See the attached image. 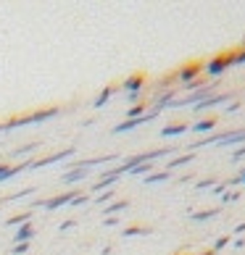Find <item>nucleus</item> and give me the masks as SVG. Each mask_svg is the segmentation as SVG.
<instances>
[{
    "instance_id": "nucleus-1",
    "label": "nucleus",
    "mask_w": 245,
    "mask_h": 255,
    "mask_svg": "<svg viewBox=\"0 0 245 255\" xmlns=\"http://www.w3.org/2000/svg\"><path fill=\"white\" fill-rule=\"evenodd\" d=\"M58 116V108H48V111H37L32 116H18L13 121H8V124H0V131H11L16 127H26V124H34V121H45V119H53Z\"/></svg>"
},
{
    "instance_id": "nucleus-2",
    "label": "nucleus",
    "mask_w": 245,
    "mask_h": 255,
    "mask_svg": "<svg viewBox=\"0 0 245 255\" xmlns=\"http://www.w3.org/2000/svg\"><path fill=\"white\" fill-rule=\"evenodd\" d=\"M227 69H230V66H227V55H216V58H211L209 63L203 66V74H206V77H222Z\"/></svg>"
},
{
    "instance_id": "nucleus-3",
    "label": "nucleus",
    "mask_w": 245,
    "mask_h": 255,
    "mask_svg": "<svg viewBox=\"0 0 245 255\" xmlns=\"http://www.w3.org/2000/svg\"><path fill=\"white\" fill-rule=\"evenodd\" d=\"M201 71H203V66L193 63V66H185V69L177 71L174 79H177V82H190V79H195V77H201Z\"/></svg>"
},
{
    "instance_id": "nucleus-4",
    "label": "nucleus",
    "mask_w": 245,
    "mask_h": 255,
    "mask_svg": "<svg viewBox=\"0 0 245 255\" xmlns=\"http://www.w3.org/2000/svg\"><path fill=\"white\" fill-rule=\"evenodd\" d=\"M74 197H79L77 190H71V192H66V195H58V197H50V200H45V208H48V211H53V208H58V205L71 203Z\"/></svg>"
},
{
    "instance_id": "nucleus-5",
    "label": "nucleus",
    "mask_w": 245,
    "mask_h": 255,
    "mask_svg": "<svg viewBox=\"0 0 245 255\" xmlns=\"http://www.w3.org/2000/svg\"><path fill=\"white\" fill-rule=\"evenodd\" d=\"M156 113H145V116H140V119H132V121H124V124H119L116 127V134H121V131H129V129H135V127H140V124H145V121H150Z\"/></svg>"
},
{
    "instance_id": "nucleus-6",
    "label": "nucleus",
    "mask_w": 245,
    "mask_h": 255,
    "mask_svg": "<svg viewBox=\"0 0 245 255\" xmlns=\"http://www.w3.org/2000/svg\"><path fill=\"white\" fill-rule=\"evenodd\" d=\"M74 153V150L69 147V150H63V153H55V155H50V158H42V160H34V163L29 166V168H40V166H50V163H55V160H61V158H69Z\"/></svg>"
},
{
    "instance_id": "nucleus-7",
    "label": "nucleus",
    "mask_w": 245,
    "mask_h": 255,
    "mask_svg": "<svg viewBox=\"0 0 245 255\" xmlns=\"http://www.w3.org/2000/svg\"><path fill=\"white\" fill-rule=\"evenodd\" d=\"M187 129H190V124H174V127H164L161 134L164 137H177V134H185Z\"/></svg>"
},
{
    "instance_id": "nucleus-8",
    "label": "nucleus",
    "mask_w": 245,
    "mask_h": 255,
    "mask_svg": "<svg viewBox=\"0 0 245 255\" xmlns=\"http://www.w3.org/2000/svg\"><path fill=\"white\" fill-rule=\"evenodd\" d=\"M143 87V77H129L127 82H124V90L127 92H132V95H137V90Z\"/></svg>"
},
{
    "instance_id": "nucleus-9",
    "label": "nucleus",
    "mask_w": 245,
    "mask_h": 255,
    "mask_svg": "<svg viewBox=\"0 0 245 255\" xmlns=\"http://www.w3.org/2000/svg\"><path fill=\"white\" fill-rule=\"evenodd\" d=\"M216 127V119H206V121H198V124H193L190 129L193 131H209V129H214Z\"/></svg>"
},
{
    "instance_id": "nucleus-10",
    "label": "nucleus",
    "mask_w": 245,
    "mask_h": 255,
    "mask_svg": "<svg viewBox=\"0 0 245 255\" xmlns=\"http://www.w3.org/2000/svg\"><path fill=\"white\" fill-rule=\"evenodd\" d=\"M32 234H34L32 224H24V226H21V232L16 234V240H18V242H29V237H32Z\"/></svg>"
},
{
    "instance_id": "nucleus-11",
    "label": "nucleus",
    "mask_w": 245,
    "mask_h": 255,
    "mask_svg": "<svg viewBox=\"0 0 245 255\" xmlns=\"http://www.w3.org/2000/svg\"><path fill=\"white\" fill-rule=\"evenodd\" d=\"M84 174H87V168H74L71 174L63 176V182H77V179H84Z\"/></svg>"
},
{
    "instance_id": "nucleus-12",
    "label": "nucleus",
    "mask_w": 245,
    "mask_h": 255,
    "mask_svg": "<svg viewBox=\"0 0 245 255\" xmlns=\"http://www.w3.org/2000/svg\"><path fill=\"white\" fill-rule=\"evenodd\" d=\"M240 63H245V50L235 53V55H227V66H240Z\"/></svg>"
},
{
    "instance_id": "nucleus-13",
    "label": "nucleus",
    "mask_w": 245,
    "mask_h": 255,
    "mask_svg": "<svg viewBox=\"0 0 245 255\" xmlns=\"http://www.w3.org/2000/svg\"><path fill=\"white\" fill-rule=\"evenodd\" d=\"M124 208H129V203L119 200V203H114V205H108V208H106V213L111 216V213H119V211H124Z\"/></svg>"
},
{
    "instance_id": "nucleus-14",
    "label": "nucleus",
    "mask_w": 245,
    "mask_h": 255,
    "mask_svg": "<svg viewBox=\"0 0 245 255\" xmlns=\"http://www.w3.org/2000/svg\"><path fill=\"white\" fill-rule=\"evenodd\" d=\"M150 229H145V226H132V229H127L124 234H127V237H135V234H148Z\"/></svg>"
},
{
    "instance_id": "nucleus-15",
    "label": "nucleus",
    "mask_w": 245,
    "mask_h": 255,
    "mask_svg": "<svg viewBox=\"0 0 245 255\" xmlns=\"http://www.w3.org/2000/svg\"><path fill=\"white\" fill-rule=\"evenodd\" d=\"M111 92H114V87H108V90H103V92H100V98L95 100V106H98V108H100V106H103V103H106L108 98H111Z\"/></svg>"
},
{
    "instance_id": "nucleus-16",
    "label": "nucleus",
    "mask_w": 245,
    "mask_h": 255,
    "mask_svg": "<svg viewBox=\"0 0 245 255\" xmlns=\"http://www.w3.org/2000/svg\"><path fill=\"white\" fill-rule=\"evenodd\" d=\"M187 160H193V155H182V158H177V160H172V163H169V168H166V171H172L174 166H182V163H187Z\"/></svg>"
},
{
    "instance_id": "nucleus-17",
    "label": "nucleus",
    "mask_w": 245,
    "mask_h": 255,
    "mask_svg": "<svg viewBox=\"0 0 245 255\" xmlns=\"http://www.w3.org/2000/svg\"><path fill=\"white\" fill-rule=\"evenodd\" d=\"M166 176H169V171H161V174H153V176H148L145 182H148V184H156V182H161V179H166Z\"/></svg>"
},
{
    "instance_id": "nucleus-18",
    "label": "nucleus",
    "mask_w": 245,
    "mask_h": 255,
    "mask_svg": "<svg viewBox=\"0 0 245 255\" xmlns=\"http://www.w3.org/2000/svg\"><path fill=\"white\" fill-rule=\"evenodd\" d=\"M211 216H216V211H203V213H195L193 219H195V221H203V219H211Z\"/></svg>"
},
{
    "instance_id": "nucleus-19",
    "label": "nucleus",
    "mask_w": 245,
    "mask_h": 255,
    "mask_svg": "<svg viewBox=\"0 0 245 255\" xmlns=\"http://www.w3.org/2000/svg\"><path fill=\"white\" fill-rule=\"evenodd\" d=\"M26 250H29V242H18L16 248H13V253H16V255H24Z\"/></svg>"
},
{
    "instance_id": "nucleus-20",
    "label": "nucleus",
    "mask_w": 245,
    "mask_h": 255,
    "mask_svg": "<svg viewBox=\"0 0 245 255\" xmlns=\"http://www.w3.org/2000/svg\"><path fill=\"white\" fill-rule=\"evenodd\" d=\"M29 219V213H21V216H13V219H8V224H18V221H26Z\"/></svg>"
},
{
    "instance_id": "nucleus-21",
    "label": "nucleus",
    "mask_w": 245,
    "mask_h": 255,
    "mask_svg": "<svg viewBox=\"0 0 245 255\" xmlns=\"http://www.w3.org/2000/svg\"><path fill=\"white\" fill-rule=\"evenodd\" d=\"M227 242H230V237H222L219 242H216V245H214V250H222V248H224V245H227Z\"/></svg>"
},
{
    "instance_id": "nucleus-22",
    "label": "nucleus",
    "mask_w": 245,
    "mask_h": 255,
    "mask_svg": "<svg viewBox=\"0 0 245 255\" xmlns=\"http://www.w3.org/2000/svg\"><path fill=\"white\" fill-rule=\"evenodd\" d=\"M243 182H245V171H243V174H240V184H243Z\"/></svg>"
},
{
    "instance_id": "nucleus-23",
    "label": "nucleus",
    "mask_w": 245,
    "mask_h": 255,
    "mask_svg": "<svg viewBox=\"0 0 245 255\" xmlns=\"http://www.w3.org/2000/svg\"><path fill=\"white\" fill-rule=\"evenodd\" d=\"M203 255H211V253H203Z\"/></svg>"
}]
</instances>
